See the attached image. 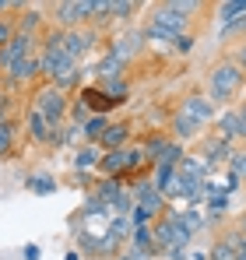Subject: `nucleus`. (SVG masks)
Returning <instances> with one entry per match:
<instances>
[{"label":"nucleus","mask_w":246,"mask_h":260,"mask_svg":"<svg viewBox=\"0 0 246 260\" xmlns=\"http://www.w3.org/2000/svg\"><path fill=\"white\" fill-rule=\"evenodd\" d=\"M4 7H7V4H4V0H0V11H4Z\"/></svg>","instance_id":"obj_45"},{"label":"nucleus","mask_w":246,"mask_h":260,"mask_svg":"<svg viewBox=\"0 0 246 260\" xmlns=\"http://www.w3.org/2000/svg\"><path fill=\"white\" fill-rule=\"evenodd\" d=\"M236 36H246V14L232 18L229 25H222V39H236Z\"/></svg>","instance_id":"obj_27"},{"label":"nucleus","mask_w":246,"mask_h":260,"mask_svg":"<svg viewBox=\"0 0 246 260\" xmlns=\"http://www.w3.org/2000/svg\"><path fill=\"white\" fill-rule=\"evenodd\" d=\"M7 43H11V25H7V21H0V49H4Z\"/></svg>","instance_id":"obj_37"},{"label":"nucleus","mask_w":246,"mask_h":260,"mask_svg":"<svg viewBox=\"0 0 246 260\" xmlns=\"http://www.w3.org/2000/svg\"><path fill=\"white\" fill-rule=\"evenodd\" d=\"M106 127H109V120L106 116H88L81 123V134L88 137V144H99L102 141V134H106Z\"/></svg>","instance_id":"obj_19"},{"label":"nucleus","mask_w":246,"mask_h":260,"mask_svg":"<svg viewBox=\"0 0 246 260\" xmlns=\"http://www.w3.org/2000/svg\"><path fill=\"white\" fill-rule=\"evenodd\" d=\"M120 190H123V179H113V176H102V179H99V186H95V197H99V201H102V204L109 208V204L116 201V193H120Z\"/></svg>","instance_id":"obj_17"},{"label":"nucleus","mask_w":246,"mask_h":260,"mask_svg":"<svg viewBox=\"0 0 246 260\" xmlns=\"http://www.w3.org/2000/svg\"><path fill=\"white\" fill-rule=\"evenodd\" d=\"M78 102H84V109H91L95 116H106V113L113 109V102H109V99H106V95H102V91H99L95 85H91V88H84Z\"/></svg>","instance_id":"obj_14"},{"label":"nucleus","mask_w":246,"mask_h":260,"mask_svg":"<svg viewBox=\"0 0 246 260\" xmlns=\"http://www.w3.org/2000/svg\"><path fill=\"white\" fill-rule=\"evenodd\" d=\"M36 113H42L49 123H56V120L67 113V99H64V91H60V88H46V91H39Z\"/></svg>","instance_id":"obj_5"},{"label":"nucleus","mask_w":246,"mask_h":260,"mask_svg":"<svg viewBox=\"0 0 246 260\" xmlns=\"http://www.w3.org/2000/svg\"><path fill=\"white\" fill-rule=\"evenodd\" d=\"M99 158H102V155H99V148H95V144H88V148H81V151H78L74 166H78V173H84L88 166H99Z\"/></svg>","instance_id":"obj_25"},{"label":"nucleus","mask_w":246,"mask_h":260,"mask_svg":"<svg viewBox=\"0 0 246 260\" xmlns=\"http://www.w3.org/2000/svg\"><path fill=\"white\" fill-rule=\"evenodd\" d=\"M165 144H169V137H165V134H151V137L144 141V148H141V151H144V158H148V162H159V155L165 151Z\"/></svg>","instance_id":"obj_23"},{"label":"nucleus","mask_w":246,"mask_h":260,"mask_svg":"<svg viewBox=\"0 0 246 260\" xmlns=\"http://www.w3.org/2000/svg\"><path fill=\"white\" fill-rule=\"evenodd\" d=\"M179 113H183L187 120H194L197 127H207V123L214 120V102H211L207 95H187L183 106H179Z\"/></svg>","instance_id":"obj_3"},{"label":"nucleus","mask_w":246,"mask_h":260,"mask_svg":"<svg viewBox=\"0 0 246 260\" xmlns=\"http://www.w3.org/2000/svg\"><path fill=\"white\" fill-rule=\"evenodd\" d=\"M179 162H183V144H179V141H169V144H165V151L159 155V162H155V166H169V169H176Z\"/></svg>","instance_id":"obj_22"},{"label":"nucleus","mask_w":246,"mask_h":260,"mask_svg":"<svg viewBox=\"0 0 246 260\" xmlns=\"http://www.w3.org/2000/svg\"><path fill=\"white\" fill-rule=\"evenodd\" d=\"M28 53H32V39H28L25 32H21L18 39L11 36V43L0 49V67H4V71L11 74V71H14V63H21V60H25Z\"/></svg>","instance_id":"obj_6"},{"label":"nucleus","mask_w":246,"mask_h":260,"mask_svg":"<svg viewBox=\"0 0 246 260\" xmlns=\"http://www.w3.org/2000/svg\"><path fill=\"white\" fill-rule=\"evenodd\" d=\"M218 137H222V141H229V144L239 137V116H236V109H229V113L218 120Z\"/></svg>","instance_id":"obj_20"},{"label":"nucleus","mask_w":246,"mask_h":260,"mask_svg":"<svg viewBox=\"0 0 246 260\" xmlns=\"http://www.w3.org/2000/svg\"><path fill=\"white\" fill-rule=\"evenodd\" d=\"M127 141H130V123H109L99 144L106 151H116V148H127Z\"/></svg>","instance_id":"obj_12"},{"label":"nucleus","mask_w":246,"mask_h":260,"mask_svg":"<svg viewBox=\"0 0 246 260\" xmlns=\"http://www.w3.org/2000/svg\"><path fill=\"white\" fill-rule=\"evenodd\" d=\"M236 116H239V137L246 141V102H243V109H236Z\"/></svg>","instance_id":"obj_38"},{"label":"nucleus","mask_w":246,"mask_h":260,"mask_svg":"<svg viewBox=\"0 0 246 260\" xmlns=\"http://www.w3.org/2000/svg\"><path fill=\"white\" fill-rule=\"evenodd\" d=\"M197 134H201V127H197L194 120H187L183 113H176V116H172V137H176L179 144H183V137L190 141V137H197Z\"/></svg>","instance_id":"obj_18"},{"label":"nucleus","mask_w":246,"mask_h":260,"mask_svg":"<svg viewBox=\"0 0 246 260\" xmlns=\"http://www.w3.org/2000/svg\"><path fill=\"white\" fill-rule=\"evenodd\" d=\"M81 250H88V253H95V257L109 253V250H106V243H99V239H95V236H88V232L81 236Z\"/></svg>","instance_id":"obj_32"},{"label":"nucleus","mask_w":246,"mask_h":260,"mask_svg":"<svg viewBox=\"0 0 246 260\" xmlns=\"http://www.w3.org/2000/svg\"><path fill=\"white\" fill-rule=\"evenodd\" d=\"M187 25H190V14H183L176 4H159L155 11H151V25L148 28H159V32H165V36H183L187 32Z\"/></svg>","instance_id":"obj_2"},{"label":"nucleus","mask_w":246,"mask_h":260,"mask_svg":"<svg viewBox=\"0 0 246 260\" xmlns=\"http://www.w3.org/2000/svg\"><path fill=\"white\" fill-rule=\"evenodd\" d=\"M78 81H81V71H78V67H74V71H67L64 78H56V85H60V88H74Z\"/></svg>","instance_id":"obj_36"},{"label":"nucleus","mask_w":246,"mask_h":260,"mask_svg":"<svg viewBox=\"0 0 246 260\" xmlns=\"http://www.w3.org/2000/svg\"><path fill=\"white\" fill-rule=\"evenodd\" d=\"M36 74H39V56H32V53L21 63H14V71H11V78H21V81L25 78H36Z\"/></svg>","instance_id":"obj_24"},{"label":"nucleus","mask_w":246,"mask_h":260,"mask_svg":"<svg viewBox=\"0 0 246 260\" xmlns=\"http://www.w3.org/2000/svg\"><path fill=\"white\" fill-rule=\"evenodd\" d=\"M91 46H95V36H91V32H74V28L64 32V53H67L74 63H78V56H84Z\"/></svg>","instance_id":"obj_9"},{"label":"nucleus","mask_w":246,"mask_h":260,"mask_svg":"<svg viewBox=\"0 0 246 260\" xmlns=\"http://www.w3.org/2000/svg\"><path fill=\"white\" fill-rule=\"evenodd\" d=\"M28 190H32V193H53L56 183H53V176H32V179H28Z\"/></svg>","instance_id":"obj_28"},{"label":"nucleus","mask_w":246,"mask_h":260,"mask_svg":"<svg viewBox=\"0 0 246 260\" xmlns=\"http://www.w3.org/2000/svg\"><path fill=\"white\" fill-rule=\"evenodd\" d=\"M194 43H197V39H194L190 32H183V36H176V39H172V49H176V53H190Z\"/></svg>","instance_id":"obj_35"},{"label":"nucleus","mask_w":246,"mask_h":260,"mask_svg":"<svg viewBox=\"0 0 246 260\" xmlns=\"http://www.w3.org/2000/svg\"><path fill=\"white\" fill-rule=\"evenodd\" d=\"M99 169H102V176H113V179H123V176H130V148L106 151V155L99 158Z\"/></svg>","instance_id":"obj_7"},{"label":"nucleus","mask_w":246,"mask_h":260,"mask_svg":"<svg viewBox=\"0 0 246 260\" xmlns=\"http://www.w3.org/2000/svg\"><path fill=\"white\" fill-rule=\"evenodd\" d=\"M91 71L99 74V81H116V78H123L127 63H120L116 56H109V53H106V56H102V60H99V63L91 67Z\"/></svg>","instance_id":"obj_15"},{"label":"nucleus","mask_w":246,"mask_h":260,"mask_svg":"<svg viewBox=\"0 0 246 260\" xmlns=\"http://www.w3.org/2000/svg\"><path fill=\"white\" fill-rule=\"evenodd\" d=\"M225 208H229V197H225V193H214V197L207 201V211H211V218H218Z\"/></svg>","instance_id":"obj_34"},{"label":"nucleus","mask_w":246,"mask_h":260,"mask_svg":"<svg viewBox=\"0 0 246 260\" xmlns=\"http://www.w3.org/2000/svg\"><path fill=\"white\" fill-rule=\"evenodd\" d=\"M36 21H39V14H36V11H28V14H25V25H21V28H25V36H28V28H36Z\"/></svg>","instance_id":"obj_39"},{"label":"nucleus","mask_w":246,"mask_h":260,"mask_svg":"<svg viewBox=\"0 0 246 260\" xmlns=\"http://www.w3.org/2000/svg\"><path fill=\"white\" fill-rule=\"evenodd\" d=\"M137 11V4H127V0H109V18H130Z\"/></svg>","instance_id":"obj_30"},{"label":"nucleus","mask_w":246,"mask_h":260,"mask_svg":"<svg viewBox=\"0 0 246 260\" xmlns=\"http://www.w3.org/2000/svg\"><path fill=\"white\" fill-rule=\"evenodd\" d=\"M28 134H32V141H56V123H49L42 113H28Z\"/></svg>","instance_id":"obj_13"},{"label":"nucleus","mask_w":246,"mask_h":260,"mask_svg":"<svg viewBox=\"0 0 246 260\" xmlns=\"http://www.w3.org/2000/svg\"><path fill=\"white\" fill-rule=\"evenodd\" d=\"M11 144H14V123L0 120V158L11 155Z\"/></svg>","instance_id":"obj_26"},{"label":"nucleus","mask_w":246,"mask_h":260,"mask_svg":"<svg viewBox=\"0 0 246 260\" xmlns=\"http://www.w3.org/2000/svg\"><path fill=\"white\" fill-rule=\"evenodd\" d=\"M25 260H39V246H25Z\"/></svg>","instance_id":"obj_41"},{"label":"nucleus","mask_w":246,"mask_h":260,"mask_svg":"<svg viewBox=\"0 0 246 260\" xmlns=\"http://www.w3.org/2000/svg\"><path fill=\"white\" fill-rule=\"evenodd\" d=\"M207 88H211V102H232L236 91L243 88V71L232 63V60H222L211 74H207Z\"/></svg>","instance_id":"obj_1"},{"label":"nucleus","mask_w":246,"mask_h":260,"mask_svg":"<svg viewBox=\"0 0 246 260\" xmlns=\"http://www.w3.org/2000/svg\"><path fill=\"white\" fill-rule=\"evenodd\" d=\"M95 88H99V91H102L113 106H120V102H127V99H130V85H127L123 78H116V81H99Z\"/></svg>","instance_id":"obj_16"},{"label":"nucleus","mask_w":246,"mask_h":260,"mask_svg":"<svg viewBox=\"0 0 246 260\" xmlns=\"http://www.w3.org/2000/svg\"><path fill=\"white\" fill-rule=\"evenodd\" d=\"M134 236V225H130V218H113L109 221V229H106V250L113 253V250H120L123 239H130Z\"/></svg>","instance_id":"obj_11"},{"label":"nucleus","mask_w":246,"mask_h":260,"mask_svg":"<svg viewBox=\"0 0 246 260\" xmlns=\"http://www.w3.org/2000/svg\"><path fill=\"white\" fill-rule=\"evenodd\" d=\"M0 120H4V102H0Z\"/></svg>","instance_id":"obj_44"},{"label":"nucleus","mask_w":246,"mask_h":260,"mask_svg":"<svg viewBox=\"0 0 246 260\" xmlns=\"http://www.w3.org/2000/svg\"><path fill=\"white\" fill-rule=\"evenodd\" d=\"M229 173L246 183V155L243 151H239V155H229Z\"/></svg>","instance_id":"obj_31"},{"label":"nucleus","mask_w":246,"mask_h":260,"mask_svg":"<svg viewBox=\"0 0 246 260\" xmlns=\"http://www.w3.org/2000/svg\"><path fill=\"white\" fill-rule=\"evenodd\" d=\"M141 46H144V32H123V36H116L113 43H109V56H116L120 63H130L137 53H141Z\"/></svg>","instance_id":"obj_4"},{"label":"nucleus","mask_w":246,"mask_h":260,"mask_svg":"<svg viewBox=\"0 0 246 260\" xmlns=\"http://www.w3.org/2000/svg\"><path fill=\"white\" fill-rule=\"evenodd\" d=\"M232 63H236V67H239V71L246 74V43H243V49L236 53V60H232Z\"/></svg>","instance_id":"obj_40"},{"label":"nucleus","mask_w":246,"mask_h":260,"mask_svg":"<svg viewBox=\"0 0 246 260\" xmlns=\"http://www.w3.org/2000/svg\"><path fill=\"white\" fill-rule=\"evenodd\" d=\"M116 260H137V257H134V253H120Z\"/></svg>","instance_id":"obj_42"},{"label":"nucleus","mask_w":246,"mask_h":260,"mask_svg":"<svg viewBox=\"0 0 246 260\" xmlns=\"http://www.w3.org/2000/svg\"><path fill=\"white\" fill-rule=\"evenodd\" d=\"M214 11H218L214 18H218L222 25H229L232 18H239V14H246V0H225V4H218Z\"/></svg>","instance_id":"obj_21"},{"label":"nucleus","mask_w":246,"mask_h":260,"mask_svg":"<svg viewBox=\"0 0 246 260\" xmlns=\"http://www.w3.org/2000/svg\"><path fill=\"white\" fill-rule=\"evenodd\" d=\"M201 155H204V158H201V162H204V169H214V166H222L232 151H229V141H222V137L214 134V137H207V141H204Z\"/></svg>","instance_id":"obj_8"},{"label":"nucleus","mask_w":246,"mask_h":260,"mask_svg":"<svg viewBox=\"0 0 246 260\" xmlns=\"http://www.w3.org/2000/svg\"><path fill=\"white\" fill-rule=\"evenodd\" d=\"M81 215L84 218H95V215H109V208H106V204H102V201H99V197H95V193H91V197H88V201H84V208H81Z\"/></svg>","instance_id":"obj_29"},{"label":"nucleus","mask_w":246,"mask_h":260,"mask_svg":"<svg viewBox=\"0 0 246 260\" xmlns=\"http://www.w3.org/2000/svg\"><path fill=\"white\" fill-rule=\"evenodd\" d=\"M56 18L60 25H81L91 18V0H78V4H60L56 7Z\"/></svg>","instance_id":"obj_10"},{"label":"nucleus","mask_w":246,"mask_h":260,"mask_svg":"<svg viewBox=\"0 0 246 260\" xmlns=\"http://www.w3.org/2000/svg\"><path fill=\"white\" fill-rule=\"evenodd\" d=\"M207 260H236V250H232V246H225V243H214V246H211V253H207Z\"/></svg>","instance_id":"obj_33"},{"label":"nucleus","mask_w":246,"mask_h":260,"mask_svg":"<svg viewBox=\"0 0 246 260\" xmlns=\"http://www.w3.org/2000/svg\"><path fill=\"white\" fill-rule=\"evenodd\" d=\"M239 232H243V236H246V215H243V221H239Z\"/></svg>","instance_id":"obj_43"}]
</instances>
